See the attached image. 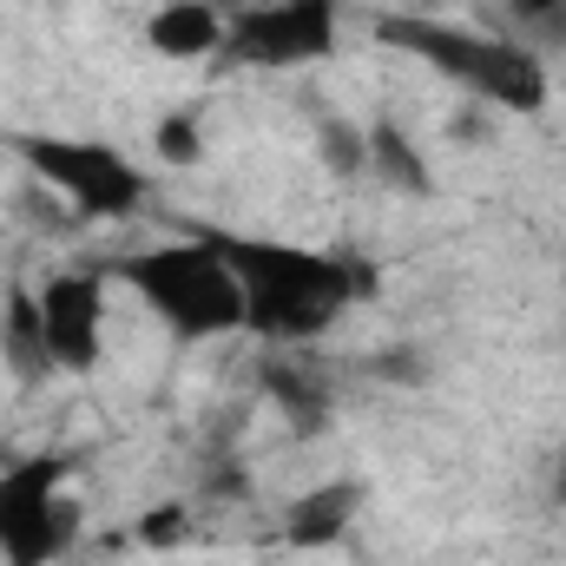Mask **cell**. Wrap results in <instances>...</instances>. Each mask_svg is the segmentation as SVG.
Wrapping results in <instances>:
<instances>
[{"label":"cell","instance_id":"obj_1","mask_svg":"<svg viewBox=\"0 0 566 566\" xmlns=\"http://www.w3.org/2000/svg\"><path fill=\"white\" fill-rule=\"evenodd\" d=\"M218 258L231 264V277L244 290V329L264 336V343H310L323 336L329 323H343L363 296H369V271L336 258V251H316V244H290V238H258V231H218V224H198Z\"/></svg>","mask_w":566,"mask_h":566},{"label":"cell","instance_id":"obj_14","mask_svg":"<svg viewBox=\"0 0 566 566\" xmlns=\"http://www.w3.org/2000/svg\"><path fill=\"white\" fill-rule=\"evenodd\" d=\"M316 158L336 178H369V126L356 119H323L316 126Z\"/></svg>","mask_w":566,"mask_h":566},{"label":"cell","instance_id":"obj_9","mask_svg":"<svg viewBox=\"0 0 566 566\" xmlns=\"http://www.w3.org/2000/svg\"><path fill=\"white\" fill-rule=\"evenodd\" d=\"M224 27H231V13H218L211 0H158L151 20H145V46L158 60L191 66V60H218L224 53Z\"/></svg>","mask_w":566,"mask_h":566},{"label":"cell","instance_id":"obj_8","mask_svg":"<svg viewBox=\"0 0 566 566\" xmlns=\"http://www.w3.org/2000/svg\"><path fill=\"white\" fill-rule=\"evenodd\" d=\"M356 514H363V481H316V488H303L290 507H283L277 534L290 547H336V541H349V527H356Z\"/></svg>","mask_w":566,"mask_h":566},{"label":"cell","instance_id":"obj_11","mask_svg":"<svg viewBox=\"0 0 566 566\" xmlns=\"http://www.w3.org/2000/svg\"><path fill=\"white\" fill-rule=\"evenodd\" d=\"M369 171H376L382 185H396L402 198H428V191H434L422 145L409 139V126H396V119H376V126H369Z\"/></svg>","mask_w":566,"mask_h":566},{"label":"cell","instance_id":"obj_16","mask_svg":"<svg viewBox=\"0 0 566 566\" xmlns=\"http://www.w3.org/2000/svg\"><path fill=\"white\" fill-rule=\"evenodd\" d=\"M185 541H191V507H185V501H158V507L139 514V547L171 554V547H185Z\"/></svg>","mask_w":566,"mask_h":566},{"label":"cell","instance_id":"obj_10","mask_svg":"<svg viewBox=\"0 0 566 566\" xmlns=\"http://www.w3.org/2000/svg\"><path fill=\"white\" fill-rule=\"evenodd\" d=\"M0 363H7V376L13 382H46L53 376V356H46V329H40V303H33V290H7V303H0Z\"/></svg>","mask_w":566,"mask_h":566},{"label":"cell","instance_id":"obj_7","mask_svg":"<svg viewBox=\"0 0 566 566\" xmlns=\"http://www.w3.org/2000/svg\"><path fill=\"white\" fill-rule=\"evenodd\" d=\"M53 376H93L106 363V277L99 271H53L33 290Z\"/></svg>","mask_w":566,"mask_h":566},{"label":"cell","instance_id":"obj_4","mask_svg":"<svg viewBox=\"0 0 566 566\" xmlns=\"http://www.w3.org/2000/svg\"><path fill=\"white\" fill-rule=\"evenodd\" d=\"M7 151L27 165V178L40 191H53L86 224H133L151 205V178L139 171V158L119 151L113 139H86V133H13Z\"/></svg>","mask_w":566,"mask_h":566},{"label":"cell","instance_id":"obj_17","mask_svg":"<svg viewBox=\"0 0 566 566\" xmlns=\"http://www.w3.org/2000/svg\"><path fill=\"white\" fill-rule=\"evenodd\" d=\"M547 501H554V507H566V448L554 454V474H547Z\"/></svg>","mask_w":566,"mask_h":566},{"label":"cell","instance_id":"obj_6","mask_svg":"<svg viewBox=\"0 0 566 566\" xmlns=\"http://www.w3.org/2000/svg\"><path fill=\"white\" fill-rule=\"evenodd\" d=\"M343 46V13L336 0H244L231 7L224 27V66H251V73H296V66H323Z\"/></svg>","mask_w":566,"mask_h":566},{"label":"cell","instance_id":"obj_2","mask_svg":"<svg viewBox=\"0 0 566 566\" xmlns=\"http://www.w3.org/2000/svg\"><path fill=\"white\" fill-rule=\"evenodd\" d=\"M376 46L402 53L428 66L434 80H448L454 93L507 113V119H541L554 106V73L534 46H521L514 33H488V27H461V20H434V13H382Z\"/></svg>","mask_w":566,"mask_h":566},{"label":"cell","instance_id":"obj_12","mask_svg":"<svg viewBox=\"0 0 566 566\" xmlns=\"http://www.w3.org/2000/svg\"><path fill=\"white\" fill-rule=\"evenodd\" d=\"M264 389H271V402L283 409L290 428L316 434V428L329 422V389H316V376H303V369H290V363H271V369H264Z\"/></svg>","mask_w":566,"mask_h":566},{"label":"cell","instance_id":"obj_3","mask_svg":"<svg viewBox=\"0 0 566 566\" xmlns=\"http://www.w3.org/2000/svg\"><path fill=\"white\" fill-rule=\"evenodd\" d=\"M113 277L126 283L178 343H211V336H238L244 329V290H238L231 264L218 258V244L198 224L185 238L126 251L113 264Z\"/></svg>","mask_w":566,"mask_h":566},{"label":"cell","instance_id":"obj_5","mask_svg":"<svg viewBox=\"0 0 566 566\" xmlns=\"http://www.w3.org/2000/svg\"><path fill=\"white\" fill-rule=\"evenodd\" d=\"M80 541L73 454L33 448L0 468V566H53Z\"/></svg>","mask_w":566,"mask_h":566},{"label":"cell","instance_id":"obj_13","mask_svg":"<svg viewBox=\"0 0 566 566\" xmlns=\"http://www.w3.org/2000/svg\"><path fill=\"white\" fill-rule=\"evenodd\" d=\"M507 7V33L521 46H534L541 60L566 53V0H501Z\"/></svg>","mask_w":566,"mask_h":566},{"label":"cell","instance_id":"obj_15","mask_svg":"<svg viewBox=\"0 0 566 566\" xmlns=\"http://www.w3.org/2000/svg\"><path fill=\"white\" fill-rule=\"evenodd\" d=\"M151 145H158V158H165L171 171H191V165L205 158V126H198L191 113H165V119L151 126Z\"/></svg>","mask_w":566,"mask_h":566}]
</instances>
